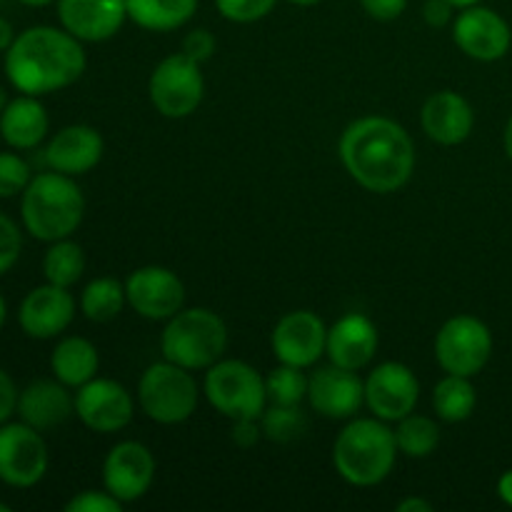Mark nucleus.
Masks as SVG:
<instances>
[{
    "mask_svg": "<svg viewBox=\"0 0 512 512\" xmlns=\"http://www.w3.org/2000/svg\"><path fill=\"white\" fill-rule=\"evenodd\" d=\"M88 68L83 43L60 25H33L5 53V75L18 93L50 95L70 88Z\"/></svg>",
    "mask_w": 512,
    "mask_h": 512,
    "instance_id": "2",
    "label": "nucleus"
},
{
    "mask_svg": "<svg viewBox=\"0 0 512 512\" xmlns=\"http://www.w3.org/2000/svg\"><path fill=\"white\" fill-rule=\"evenodd\" d=\"M493 355V333L475 315H455L445 320L435 335V360L443 373L475 378Z\"/></svg>",
    "mask_w": 512,
    "mask_h": 512,
    "instance_id": "9",
    "label": "nucleus"
},
{
    "mask_svg": "<svg viewBox=\"0 0 512 512\" xmlns=\"http://www.w3.org/2000/svg\"><path fill=\"white\" fill-rule=\"evenodd\" d=\"M420 400V380L413 370L398 360H385L365 378V405L375 418L398 423L415 413Z\"/></svg>",
    "mask_w": 512,
    "mask_h": 512,
    "instance_id": "11",
    "label": "nucleus"
},
{
    "mask_svg": "<svg viewBox=\"0 0 512 512\" xmlns=\"http://www.w3.org/2000/svg\"><path fill=\"white\" fill-rule=\"evenodd\" d=\"M68 385L55 380H33L18 395V415L30 428L53 430L75 415V395L68 393Z\"/></svg>",
    "mask_w": 512,
    "mask_h": 512,
    "instance_id": "23",
    "label": "nucleus"
},
{
    "mask_svg": "<svg viewBox=\"0 0 512 512\" xmlns=\"http://www.w3.org/2000/svg\"><path fill=\"white\" fill-rule=\"evenodd\" d=\"M50 465L48 445L28 423L0 425V480L10 488H33Z\"/></svg>",
    "mask_w": 512,
    "mask_h": 512,
    "instance_id": "10",
    "label": "nucleus"
},
{
    "mask_svg": "<svg viewBox=\"0 0 512 512\" xmlns=\"http://www.w3.org/2000/svg\"><path fill=\"white\" fill-rule=\"evenodd\" d=\"M503 143H505V153H508V158L512 160V115H510L508 125H505V135H503Z\"/></svg>",
    "mask_w": 512,
    "mask_h": 512,
    "instance_id": "45",
    "label": "nucleus"
},
{
    "mask_svg": "<svg viewBox=\"0 0 512 512\" xmlns=\"http://www.w3.org/2000/svg\"><path fill=\"white\" fill-rule=\"evenodd\" d=\"M20 218L35 240L70 238L85 218V195L75 178L50 170L33 175L20 195Z\"/></svg>",
    "mask_w": 512,
    "mask_h": 512,
    "instance_id": "4",
    "label": "nucleus"
},
{
    "mask_svg": "<svg viewBox=\"0 0 512 512\" xmlns=\"http://www.w3.org/2000/svg\"><path fill=\"white\" fill-rule=\"evenodd\" d=\"M498 498L512 508V470H505L498 480Z\"/></svg>",
    "mask_w": 512,
    "mask_h": 512,
    "instance_id": "43",
    "label": "nucleus"
},
{
    "mask_svg": "<svg viewBox=\"0 0 512 512\" xmlns=\"http://www.w3.org/2000/svg\"><path fill=\"white\" fill-rule=\"evenodd\" d=\"M453 40L468 58L480 60V63H495L508 55L512 30L498 10L478 3L455 15Z\"/></svg>",
    "mask_w": 512,
    "mask_h": 512,
    "instance_id": "14",
    "label": "nucleus"
},
{
    "mask_svg": "<svg viewBox=\"0 0 512 512\" xmlns=\"http://www.w3.org/2000/svg\"><path fill=\"white\" fill-rule=\"evenodd\" d=\"M75 415L93 433H118L135 415V400L125 385L110 378H93L75 390Z\"/></svg>",
    "mask_w": 512,
    "mask_h": 512,
    "instance_id": "12",
    "label": "nucleus"
},
{
    "mask_svg": "<svg viewBox=\"0 0 512 512\" xmlns=\"http://www.w3.org/2000/svg\"><path fill=\"white\" fill-rule=\"evenodd\" d=\"M5 320H8V303H5V298L0 295V330H3Z\"/></svg>",
    "mask_w": 512,
    "mask_h": 512,
    "instance_id": "47",
    "label": "nucleus"
},
{
    "mask_svg": "<svg viewBox=\"0 0 512 512\" xmlns=\"http://www.w3.org/2000/svg\"><path fill=\"white\" fill-rule=\"evenodd\" d=\"M328 328L313 310H293L275 323L270 348L278 363L295 368H313L325 355Z\"/></svg>",
    "mask_w": 512,
    "mask_h": 512,
    "instance_id": "15",
    "label": "nucleus"
},
{
    "mask_svg": "<svg viewBox=\"0 0 512 512\" xmlns=\"http://www.w3.org/2000/svg\"><path fill=\"white\" fill-rule=\"evenodd\" d=\"M215 48H218V40H215V35L210 33L208 28H195L183 38V50H180V53H185L190 60H195V63L203 65L213 58Z\"/></svg>",
    "mask_w": 512,
    "mask_h": 512,
    "instance_id": "37",
    "label": "nucleus"
},
{
    "mask_svg": "<svg viewBox=\"0 0 512 512\" xmlns=\"http://www.w3.org/2000/svg\"><path fill=\"white\" fill-rule=\"evenodd\" d=\"M8 103H10V100H8V93H5V90L0 88V113H3L5 105H8Z\"/></svg>",
    "mask_w": 512,
    "mask_h": 512,
    "instance_id": "50",
    "label": "nucleus"
},
{
    "mask_svg": "<svg viewBox=\"0 0 512 512\" xmlns=\"http://www.w3.org/2000/svg\"><path fill=\"white\" fill-rule=\"evenodd\" d=\"M260 428H263V438L273 440V443H293L308 428L305 413L300 405H270L260 415Z\"/></svg>",
    "mask_w": 512,
    "mask_h": 512,
    "instance_id": "31",
    "label": "nucleus"
},
{
    "mask_svg": "<svg viewBox=\"0 0 512 512\" xmlns=\"http://www.w3.org/2000/svg\"><path fill=\"white\" fill-rule=\"evenodd\" d=\"M263 438V428H260V418H238L233 420V443L238 448H253L258 440Z\"/></svg>",
    "mask_w": 512,
    "mask_h": 512,
    "instance_id": "40",
    "label": "nucleus"
},
{
    "mask_svg": "<svg viewBox=\"0 0 512 512\" xmlns=\"http://www.w3.org/2000/svg\"><path fill=\"white\" fill-rule=\"evenodd\" d=\"M398 512H433V503L418 498V495H410V498L400 500Z\"/></svg>",
    "mask_w": 512,
    "mask_h": 512,
    "instance_id": "42",
    "label": "nucleus"
},
{
    "mask_svg": "<svg viewBox=\"0 0 512 512\" xmlns=\"http://www.w3.org/2000/svg\"><path fill=\"white\" fill-rule=\"evenodd\" d=\"M288 3L300 5V8H310V5H318V3H323V0H288Z\"/></svg>",
    "mask_w": 512,
    "mask_h": 512,
    "instance_id": "49",
    "label": "nucleus"
},
{
    "mask_svg": "<svg viewBox=\"0 0 512 512\" xmlns=\"http://www.w3.org/2000/svg\"><path fill=\"white\" fill-rule=\"evenodd\" d=\"M0 512H10V505H5V503H0Z\"/></svg>",
    "mask_w": 512,
    "mask_h": 512,
    "instance_id": "51",
    "label": "nucleus"
},
{
    "mask_svg": "<svg viewBox=\"0 0 512 512\" xmlns=\"http://www.w3.org/2000/svg\"><path fill=\"white\" fill-rule=\"evenodd\" d=\"M155 470L158 465L150 448L138 440H123L105 455L103 488L123 505L135 503L153 488Z\"/></svg>",
    "mask_w": 512,
    "mask_h": 512,
    "instance_id": "16",
    "label": "nucleus"
},
{
    "mask_svg": "<svg viewBox=\"0 0 512 512\" xmlns=\"http://www.w3.org/2000/svg\"><path fill=\"white\" fill-rule=\"evenodd\" d=\"M380 348L378 325L363 313H348L328 328L325 355L333 365L348 370H363L373 363Z\"/></svg>",
    "mask_w": 512,
    "mask_h": 512,
    "instance_id": "21",
    "label": "nucleus"
},
{
    "mask_svg": "<svg viewBox=\"0 0 512 512\" xmlns=\"http://www.w3.org/2000/svg\"><path fill=\"white\" fill-rule=\"evenodd\" d=\"M33 180L28 160L18 153H0V198H15L23 195L28 183Z\"/></svg>",
    "mask_w": 512,
    "mask_h": 512,
    "instance_id": "33",
    "label": "nucleus"
},
{
    "mask_svg": "<svg viewBox=\"0 0 512 512\" xmlns=\"http://www.w3.org/2000/svg\"><path fill=\"white\" fill-rule=\"evenodd\" d=\"M455 5L450 0H425L423 3V20L430 28L440 30L455 20Z\"/></svg>",
    "mask_w": 512,
    "mask_h": 512,
    "instance_id": "39",
    "label": "nucleus"
},
{
    "mask_svg": "<svg viewBox=\"0 0 512 512\" xmlns=\"http://www.w3.org/2000/svg\"><path fill=\"white\" fill-rule=\"evenodd\" d=\"M200 403L198 380L170 360L145 368L138 383V405L153 423L180 425L193 418Z\"/></svg>",
    "mask_w": 512,
    "mask_h": 512,
    "instance_id": "6",
    "label": "nucleus"
},
{
    "mask_svg": "<svg viewBox=\"0 0 512 512\" xmlns=\"http://www.w3.org/2000/svg\"><path fill=\"white\" fill-rule=\"evenodd\" d=\"M128 305V295H125V283L115 278H95L80 293V313L90 320V323H110L123 313Z\"/></svg>",
    "mask_w": 512,
    "mask_h": 512,
    "instance_id": "28",
    "label": "nucleus"
},
{
    "mask_svg": "<svg viewBox=\"0 0 512 512\" xmlns=\"http://www.w3.org/2000/svg\"><path fill=\"white\" fill-rule=\"evenodd\" d=\"M278 0H215V8L230 23H258L275 10Z\"/></svg>",
    "mask_w": 512,
    "mask_h": 512,
    "instance_id": "34",
    "label": "nucleus"
},
{
    "mask_svg": "<svg viewBox=\"0 0 512 512\" xmlns=\"http://www.w3.org/2000/svg\"><path fill=\"white\" fill-rule=\"evenodd\" d=\"M228 350V325L208 308H183L165 320L160 353L185 370H208Z\"/></svg>",
    "mask_w": 512,
    "mask_h": 512,
    "instance_id": "5",
    "label": "nucleus"
},
{
    "mask_svg": "<svg viewBox=\"0 0 512 512\" xmlns=\"http://www.w3.org/2000/svg\"><path fill=\"white\" fill-rule=\"evenodd\" d=\"M58 20L80 43H105L128 20L125 0H55Z\"/></svg>",
    "mask_w": 512,
    "mask_h": 512,
    "instance_id": "19",
    "label": "nucleus"
},
{
    "mask_svg": "<svg viewBox=\"0 0 512 512\" xmlns=\"http://www.w3.org/2000/svg\"><path fill=\"white\" fill-rule=\"evenodd\" d=\"M420 125L433 143L453 148V145L465 143L473 133L475 110L455 90H440L425 100Z\"/></svg>",
    "mask_w": 512,
    "mask_h": 512,
    "instance_id": "22",
    "label": "nucleus"
},
{
    "mask_svg": "<svg viewBox=\"0 0 512 512\" xmlns=\"http://www.w3.org/2000/svg\"><path fill=\"white\" fill-rule=\"evenodd\" d=\"M265 390L270 405H300L308 400V375L303 368L280 363L265 375Z\"/></svg>",
    "mask_w": 512,
    "mask_h": 512,
    "instance_id": "32",
    "label": "nucleus"
},
{
    "mask_svg": "<svg viewBox=\"0 0 512 512\" xmlns=\"http://www.w3.org/2000/svg\"><path fill=\"white\" fill-rule=\"evenodd\" d=\"M200 0H125L128 20L150 33H173L193 20Z\"/></svg>",
    "mask_w": 512,
    "mask_h": 512,
    "instance_id": "26",
    "label": "nucleus"
},
{
    "mask_svg": "<svg viewBox=\"0 0 512 512\" xmlns=\"http://www.w3.org/2000/svg\"><path fill=\"white\" fill-rule=\"evenodd\" d=\"M360 5L378 23H393L408 10V0H360Z\"/></svg>",
    "mask_w": 512,
    "mask_h": 512,
    "instance_id": "38",
    "label": "nucleus"
},
{
    "mask_svg": "<svg viewBox=\"0 0 512 512\" xmlns=\"http://www.w3.org/2000/svg\"><path fill=\"white\" fill-rule=\"evenodd\" d=\"M20 250H23V235H20V228L8 218V215L0 213V275L13 270V265L18 263L20 258Z\"/></svg>",
    "mask_w": 512,
    "mask_h": 512,
    "instance_id": "35",
    "label": "nucleus"
},
{
    "mask_svg": "<svg viewBox=\"0 0 512 512\" xmlns=\"http://www.w3.org/2000/svg\"><path fill=\"white\" fill-rule=\"evenodd\" d=\"M85 273V253L75 240L63 238L50 243L48 253L43 258L45 283L60 285V288H73Z\"/></svg>",
    "mask_w": 512,
    "mask_h": 512,
    "instance_id": "30",
    "label": "nucleus"
},
{
    "mask_svg": "<svg viewBox=\"0 0 512 512\" xmlns=\"http://www.w3.org/2000/svg\"><path fill=\"white\" fill-rule=\"evenodd\" d=\"M98 368V348L88 338H80V335H68L50 353V373L68 388L78 390L80 385L98 378Z\"/></svg>",
    "mask_w": 512,
    "mask_h": 512,
    "instance_id": "25",
    "label": "nucleus"
},
{
    "mask_svg": "<svg viewBox=\"0 0 512 512\" xmlns=\"http://www.w3.org/2000/svg\"><path fill=\"white\" fill-rule=\"evenodd\" d=\"M18 3L28 5V8H45V5L55 3V0H18Z\"/></svg>",
    "mask_w": 512,
    "mask_h": 512,
    "instance_id": "46",
    "label": "nucleus"
},
{
    "mask_svg": "<svg viewBox=\"0 0 512 512\" xmlns=\"http://www.w3.org/2000/svg\"><path fill=\"white\" fill-rule=\"evenodd\" d=\"M128 305L145 320H170L185 308V285L170 268L143 265L125 280Z\"/></svg>",
    "mask_w": 512,
    "mask_h": 512,
    "instance_id": "13",
    "label": "nucleus"
},
{
    "mask_svg": "<svg viewBox=\"0 0 512 512\" xmlns=\"http://www.w3.org/2000/svg\"><path fill=\"white\" fill-rule=\"evenodd\" d=\"M18 395L13 378L0 368V425L8 423L10 415L18 413Z\"/></svg>",
    "mask_w": 512,
    "mask_h": 512,
    "instance_id": "41",
    "label": "nucleus"
},
{
    "mask_svg": "<svg viewBox=\"0 0 512 512\" xmlns=\"http://www.w3.org/2000/svg\"><path fill=\"white\" fill-rule=\"evenodd\" d=\"M475 405L478 393L473 378L445 373V378L433 388V410L443 423H463L475 413Z\"/></svg>",
    "mask_w": 512,
    "mask_h": 512,
    "instance_id": "27",
    "label": "nucleus"
},
{
    "mask_svg": "<svg viewBox=\"0 0 512 512\" xmlns=\"http://www.w3.org/2000/svg\"><path fill=\"white\" fill-rule=\"evenodd\" d=\"M123 503L108 490H83L65 503V512H120Z\"/></svg>",
    "mask_w": 512,
    "mask_h": 512,
    "instance_id": "36",
    "label": "nucleus"
},
{
    "mask_svg": "<svg viewBox=\"0 0 512 512\" xmlns=\"http://www.w3.org/2000/svg\"><path fill=\"white\" fill-rule=\"evenodd\" d=\"M450 3H453L458 10H463V8H470V5H478L480 0H450Z\"/></svg>",
    "mask_w": 512,
    "mask_h": 512,
    "instance_id": "48",
    "label": "nucleus"
},
{
    "mask_svg": "<svg viewBox=\"0 0 512 512\" xmlns=\"http://www.w3.org/2000/svg\"><path fill=\"white\" fill-rule=\"evenodd\" d=\"M395 433L380 418H350L333 443L335 473L355 488L380 485L398 460Z\"/></svg>",
    "mask_w": 512,
    "mask_h": 512,
    "instance_id": "3",
    "label": "nucleus"
},
{
    "mask_svg": "<svg viewBox=\"0 0 512 512\" xmlns=\"http://www.w3.org/2000/svg\"><path fill=\"white\" fill-rule=\"evenodd\" d=\"M75 318V298L70 288L45 283L30 290L18 308V323L33 340L58 338Z\"/></svg>",
    "mask_w": 512,
    "mask_h": 512,
    "instance_id": "18",
    "label": "nucleus"
},
{
    "mask_svg": "<svg viewBox=\"0 0 512 512\" xmlns=\"http://www.w3.org/2000/svg\"><path fill=\"white\" fill-rule=\"evenodd\" d=\"M203 393L220 415L230 420L260 418L268 408L265 378L245 360L220 358L205 370Z\"/></svg>",
    "mask_w": 512,
    "mask_h": 512,
    "instance_id": "7",
    "label": "nucleus"
},
{
    "mask_svg": "<svg viewBox=\"0 0 512 512\" xmlns=\"http://www.w3.org/2000/svg\"><path fill=\"white\" fill-rule=\"evenodd\" d=\"M105 153V140L98 128L85 123L65 125L63 130L50 138L48 148H45L43 158L50 170L70 175V178H80V175L90 173L98 168Z\"/></svg>",
    "mask_w": 512,
    "mask_h": 512,
    "instance_id": "20",
    "label": "nucleus"
},
{
    "mask_svg": "<svg viewBox=\"0 0 512 512\" xmlns=\"http://www.w3.org/2000/svg\"><path fill=\"white\" fill-rule=\"evenodd\" d=\"M393 433L400 455H405V458H428L440 445V425L430 415H405L398 420V428Z\"/></svg>",
    "mask_w": 512,
    "mask_h": 512,
    "instance_id": "29",
    "label": "nucleus"
},
{
    "mask_svg": "<svg viewBox=\"0 0 512 512\" xmlns=\"http://www.w3.org/2000/svg\"><path fill=\"white\" fill-rule=\"evenodd\" d=\"M308 403L328 420H350L365 405V380L355 370L323 365L308 375Z\"/></svg>",
    "mask_w": 512,
    "mask_h": 512,
    "instance_id": "17",
    "label": "nucleus"
},
{
    "mask_svg": "<svg viewBox=\"0 0 512 512\" xmlns=\"http://www.w3.org/2000/svg\"><path fill=\"white\" fill-rule=\"evenodd\" d=\"M148 98L163 118L183 120L200 108L205 98V78L200 63L185 53L160 60L148 80Z\"/></svg>",
    "mask_w": 512,
    "mask_h": 512,
    "instance_id": "8",
    "label": "nucleus"
},
{
    "mask_svg": "<svg viewBox=\"0 0 512 512\" xmlns=\"http://www.w3.org/2000/svg\"><path fill=\"white\" fill-rule=\"evenodd\" d=\"M338 155L350 178L370 193H395L415 173L413 138L383 115L353 120L340 135Z\"/></svg>",
    "mask_w": 512,
    "mask_h": 512,
    "instance_id": "1",
    "label": "nucleus"
},
{
    "mask_svg": "<svg viewBox=\"0 0 512 512\" xmlns=\"http://www.w3.org/2000/svg\"><path fill=\"white\" fill-rule=\"evenodd\" d=\"M15 38H18V35H15L13 25L5 18H0V53H8V48L15 43Z\"/></svg>",
    "mask_w": 512,
    "mask_h": 512,
    "instance_id": "44",
    "label": "nucleus"
},
{
    "mask_svg": "<svg viewBox=\"0 0 512 512\" xmlns=\"http://www.w3.org/2000/svg\"><path fill=\"white\" fill-rule=\"evenodd\" d=\"M50 118L35 95L20 93L0 113V138L13 150H33L48 138Z\"/></svg>",
    "mask_w": 512,
    "mask_h": 512,
    "instance_id": "24",
    "label": "nucleus"
}]
</instances>
